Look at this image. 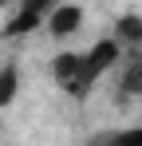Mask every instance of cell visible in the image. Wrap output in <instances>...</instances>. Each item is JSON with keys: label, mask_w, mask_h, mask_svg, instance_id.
<instances>
[{"label": "cell", "mask_w": 142, "mask_h": 146, "mask_svg": "<svg viewBox=\"0 0 142 146\" xmlns=\"http://www.w3.org/2000/svg\"><path fill=\"white\" fill-rule=\"evenodd\" d=\"M122 55H126V48L118 44L115 36H103V40H95L91 48L83 51V67H79L75 83H71L63 95H71V99H87L95 87H99V79L111 71V67H118V63H122Z\"/></svg>", "instance_id": "6da1fadb"}, {"label": "cell", "mask_w": 142, "mask_h": 146, "mask_svg": "<svg viewBox=\"0 0 142 146\" xmlns=\"http://www.w3.org/2000/svg\"><path fill=\"white\" fill-rule=\"evenodd\" d=\"M55 4H59V0H16V12H12V20L4 24V36H8V40L32 36L36 28L47 24V16H51Z\"/></svg>", "instance_id": "7a4b0ae2"}, {"label": "cell", "mask_w": 142, "mask_h": 146, "mask_svg": "<svg viewBox=\"0 0 142 146\" xmlns=\"http://www.w3.org/2000/svg\"><path fill=\"white\" fill-rule=\"evenodd\" d=\"M83 20H87L83 4H63V0H59V4L51 8V16H47V24H44V28L55 36V40H71V36L83 28Z\"/></svg>", "instance_id": "3957f363"}, {"label": "cell", "mask_w": 142, "mask_h": 146, "mask_svg": "<svg viewBox=\"0 0 142 146\" xmlns=\"http://www.w3.org/2000/svg\"><path fill=\"white\" fill-rule=\"evenodd\" d=\"M79 67H83V51H55L51 63H47V71H51V79H55L59 91H67L71 83H75Z\"/></svg>", "instance_id": "277c9868"}, {"label": "cell", "mask_w": 142, "mask_h": 146, "mask_svg": "<svg viewBox=\"0 0 142 146\" xmlns=\"http://www.w3.org/2000/svg\"><path fill=\"white\" fill-rule=\"evenodd\" d=\"M118 95L122 99H142V48L130 51L126 67H122V75H118Z\"/></svg>", "instance_id": "5b68a950"}, {"label": "cell", "mask_w": 142, "mask_h": 146, "mask_svg": "<svg viewBox=\"0 0 142 146\" xmlns=\"http://www.w3.org/2000/svg\"><path fill=\"white\" fill-rule=\"evenodd\" d=\"M111 36H115L126 51L142 48V16H138V12H122V16L115 20V32H111Z\"/></svg>", "instance_id": "8992f818"}, {"label": "cell", "mask_w": 142, "mask_h": 146, "mask_svg": "<svg viewBox=\"0 0 142 146\" xmlns=\"http://www.w3.org/2000/svg\"><path fill=\"white\" fill-rule=\"evenodd\" d=\"M16 95H20V67H16V63H4V67H0V111L12 107Z\"/></svg>", "instance_id": "52a82bcc"}, {"label": "cell", "mask_w": 142, "mask_h": 146, "mask_svg": "<svg viewBox=\"0 0 142 146\" xmlns=\"http://www.w3.org/2000/svg\"><path fill=\"white\" fill-rule=\"evenodd\" d=\"M0 40H4V28H0Z\"/></svg>", "instance_id": "ba28073f"}]
</instances>
